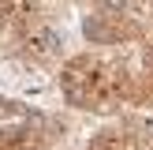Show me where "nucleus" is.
I'll return each mask as SVG.
<instances>
[{
  "instance_id": "nucleus-1",
  "label": "nucleus",
  "mask_w": 153,
  "mask_h": 150,
  "mask_svg": "<svg viewBox=\"0 0 153 150\" xmlns=\"http://www.w3.org/2000/svg\"><path fill=\"white\" fill-rule=\"evenodd\" d=\"M56 86L64 105L75 112H94L108 116L127 105H149L146 75H134L120 56L108 52H75L60 64Z\"/></svg>"
},
{
  "instance_id": "nucleus-2",
  "label": "nucleus",
  "mask_w": 153,
  "mask_h": 150,
  "mask_svg": "<svg viewBox=\"0 0 153 150\" xmlns=\"http://www.w3.org/2000/svg\"><path fill=\"white\" fill-rule=\"evenodd\" d=\"M7 41H11L15 56L26 60V64H34V68L56 64V56H60V34H56V26H52L34 4L30 8L19 4V11H15V19H11V30H7Z\"/></svg>"
},
{
  "instance_id": "nucleus-3",
  "label": "nucleus",
  "mask_w": 153,
  "mask_h": 150,
  "mask_svg": "<svg viewBox=\"0 0 153 150\" xmlns=\"http://www.w3.org/2000/svg\"><path fill=\"white\" fill-rule=\"evenodd\" d=\"M82 38L97 49H112V45H131V41H146V19H131V15H116L94 8L82 15Z\"/></svg>"
},
{
  "instance_id": "nucleus-4",
  "label": "nucleus",
  "mask_w": 153,
  "mask_h": 150,
  "mask_svg": "<svg viewBox=\"0 0 153 150\" xmlns=\"http://www.w3.org/2000/svg\"><path fill=\"white\" fill-rule=\"evenodd\" d=\"M41 124L45 120L0 128V150H49V131H45Z\"/></svg>"
},
{
  "instance_id": "nucleus-5",
  "label": "nucleus",
  "mask_w": 153,
  "mask_h": 150,
  "mask_svg": "<svg viewBox=\"0 0 153 150\" xmlns=\"http://www.w3.org/2000/svg\"><path fill=\"white\" fill-rule=\"evenodd\" d=\"M82 150H142V139L131 124H105L101 131L90 135Z\"/></svg>"
},
{
  "instance_id": "nucleus-6",
  "label": "nucleus",
  "mask_w": 153,
  "mask_h": 150,
  "mask_svg": "<svg viewBox=\"0 0 153 150\" xmlns=\"http://www.w3.org/2000/svg\"><path fill=\"white\" fill-rule=\"evenodd\" d=\"M34 120H45L34 105H26L22 98L0 94V128H7V124H34Z\"/></svg>"
},
{
  "instance_id": "nucleus-7",
  "label": "nucleus",
  "mask_w": 153,
  "mask_h": 150,
  "mask_svg": "<svg viewBox=\"0 0 153 150\" xmlns=\"http://www.w3.org/2000/svg\"><path fill=\"white\" fill-rule=\"evenodd\" d=\"M142 75H146L149 105H153V38H146V41H142Z\"/></svg>"
},
{
  "instance_id": "nucleus-8",
  "label": "nucleus",
  "mask_w": 153,
  "mask_h": 150,
  "mask_svg": "<svg viewBox=\"0 0 153 150\" xmlns=\"http://www.w3.org/2000/svg\"><path fill=\"white\" fill-rule=\"evenodd\" d=\"M15 11H19V0H0V38H7Z\"/></svg>"
}]
</instances>
